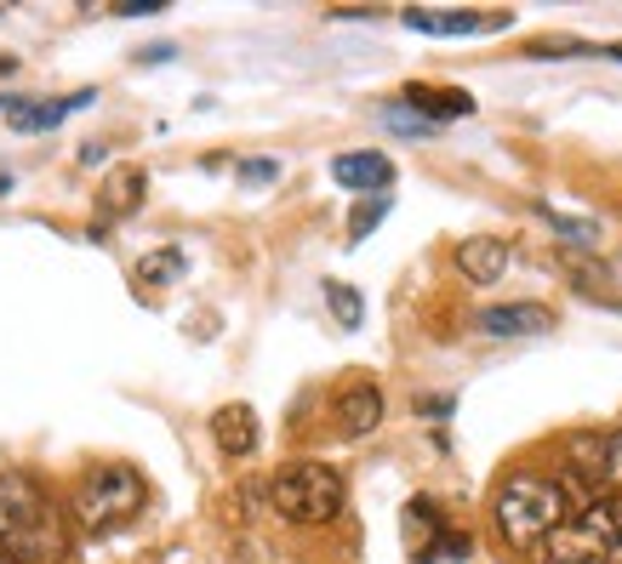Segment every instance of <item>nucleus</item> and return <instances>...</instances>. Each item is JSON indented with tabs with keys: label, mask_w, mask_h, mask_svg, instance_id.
Masks as SVG:
<instances>
[{
	"label": "nucleus",
	"mask_w": 622,
	"mask_h": 564,
	"mask_svg": "<svg viewBox=\"0 0 622 564\" xmlns=\"http://www.w3.org/2000/svg\"><path fill=\"white\" fill-rule=\"evenodd\" d=\"M325 303H332V314H337L343 330H360V325H366V303H360V291H354V285L325 280Z\"/></svg>",
	"instance_id": "obj_18"
},
{
	"label": "nucleus",
	"mask_w": 622,
	"mask_h": 564,
	"mask_svg": "<svg viewBox=\"0 0 622 564\" xmlns=\"http://www.w3.org/2000/svg\"><path fill=\"white\" fill-rule=\"evenodd\" d=\"M474 325L485 337H543V330H554V314L543 303H508V308H485Z\"/></svg>",
	"instance_id": "obj_10"
},
{
	"label": "nucleus",
	"mask_w": 622,
	"mask_h": 564,
	"mask_svg": "<svg viewBox=\"0 0 622 564\" xmlns=\"http://www.w3.org/2000/svg\"><path fill=\"white\" fill-rule=\"evenodd\" d=\"M406 524L417 530V536H429V542H446V524H440V513H435V502H429V496H411Z\"/></svg>",
	"instance_id": "obj_21"
},
{
	"label": "nucleus",
	"mask_w": 622,
	"mask_h": 564,
	"mask_svg": "<svg viewBox=\"0 0 622 564\" xmlns=\"http://www.w3.org/2000/svg\"><path fill=\"white\" fill-rule=\"evenodd\" d=\"M383 120H388V126H395V131H406V138H411V143H422V138H435V131H440V126H429V120H422V115H411L406 104H395V109H383Z\"/></svg>",
	"instance_id": "obj_23"
},
{
	"label": "nucleus",
	"mask_w": 622,
	"mask_h": 564,
	"mask_svg": "<svg viewBox=\"0 0 622 564\" xmlns=\"http://www.w3.org/2000/svg\"><path fill=\"white\" fill-rule=\"evenodd\" d=\"M543 217L554 223V235L571 240V246H600V240H605V228H600L594 217H566V212H554V206H543Z\"/></svg>",
	"instance_id": "obj_19"
},
{
	"label": "nucleus",
	"mask_w": 622,
	"mask_h": 564,
	"mask_svg": "<svg viewBox=\"0 0 622 564\" xmlns=\"http://www.w3.org/2000/svg\"><path fill=\"white\" fill-rule=\"evenodd\" d=\"M406 29H417V35H480V29H503L508 12H406L400 18Z\"/></svg>",
	"instance_id": "obj_11"
},
{
	"label": "nucleus",
	"mask_w": 622,
	"mask_h": 564,
	"mask_svg": "<svg viewBox=\"0 0 622 564\" xmlns=\"http://www.w3.org/2000/svg\"><path fill=\"white\" fill-rule=\"evenodd\" d=\"M0 542L12 547L18 564H52L69 547L57 502L18 468H0Z\"/></svg>",
	"instance_id": "obj_2"
},
{
	"label": "nucleus",
	"mask_w": 622,
	"mask_h": 564,
	"mask_svg": "<svg viewBox=\"0 0 622 564\" xmlns=\"http://www.w3.org/2000/svg\"><path fill=\"white\" fill-rule=\"evenodd\" d=\"M143 496H149V485H143V474L132 468V462H104V468H92L86 479H81V490H75V519L86 524V530H120L126 519H138L143 513Z\"/></svg>",
	"instance_id": "obj_3"
},
{
	"label": "nucleus",
	"mask_w": 622,
	"mask_h": 564,
	"mask_svg": "<svg viewBox=\"0 0 622 564\" xmlns=\"http://www.w3.org/2000/svg\"><path fill=\"white\" fill-rule=\"evenodd\" d=\"M104 160H109L104 143H86V149H81V165H104Z\"/></svg>",
	"instance_id": "obj_25"
},
{
	"label": "nucleus",
	"mask_w": 622,
	"mask_h": 564,
	"mask_svg": "<svg viewBox=\"0 0 622 564\" xmlns=\"http://www.w3.org/2000/svg\"><path fill=\"white\" fill-rule=\"evenodd\" d=\"M571 285L582 291V296H594V303H611V308H622V291L605 280V269H588V262H571Z\"/></svg>",
	"instance_id": "obj_20"
},
{
	"label": "nucleus",
	"mask_w": 622,
	"mask_h": 564,
	"mask_svg": "<svg viewBox=\"0 0 622 564\" xmlns=\"http://www.w3.org/2000/svg\"><path fill=\"white\" fill-rule=\"evenodd\" d=\"M0 564H18V558H12V547H7V542H0Z\"/></svg>",
	"instance_id": "obj_27"
},
{
	"label": "nucleus",
	"mask_w": 622,
	"mask_h": 564,
	"mask_svg": "<svg viewBox=\"0 0 622 564\" xmlns=\"http://www.w3.org/2000/svg\"><path fill=\"white\" fill-rule=\"evenodd\" d=\"M189 269V257L178 251V246H160V251H149L143 262H138V274H143V285H172L178 274Z\"/></svg>",
	"instance_id": "obj_17"
},
{
	"label": "nucleus",
	"mask_w": 622,
	"mask_h": 564,
	"mask_svg": "<svg viewBox=\"0 0 622 564\" xmlns=\"http://www.w3.org/2000/svg\"><path fill=\"white\" fill-rule=\"evenodd\" d=\"M269 502L291 524H332L343 513V474L325 468V462H291V468L275 474Z\"/></svg>",
	"instance_id": "obj_4"
},
{
	"label": "nucleus",
	"mask_w": 622,
	"mask_h": 564,
	"mask_svg": "<svg viewBox=\"0 0 622 564\" xmlns=\"http://www.w3.org/2000/svg\"><path fill=\"white\" fill-rule=\"evenodd\" d=\"M400 104H406L411 115H422L429 126H446V120L474 115V97H469V91H451V86H406Z\"/></svg>",
	"instance_id": "obj_14"
},
{
	"label": "nucleus",
	"mask_w": 622,
	"mask_h": 564,
	"mask_svg": "<svg viewBox=\"0 0 622 564\" xmlns=\"http://www.w3.org/2000/svg\"><path fill=\"white\" fill-rule=\"evenodd\" d=\"M383 217H388V194H372V200H360L354 217H348V240H366Z\"/></svg>",
	"instance_id": "obj_22"
},
{
	"label": "nucleus",
	"mask_w": 622,
	"mask_h": 564,
	"mask_svg": "<svg viewBox=\"0 0 622 564\" xmlns=\"http://www.w3.org/2000/svg\"><path fill=\"white\" fill-rule=\"evenodd\" d=\"M332 183H343V188H354V194H388V183H395V160L377 154V149L337 154V160H332Z\"/></svg>",
	"instance_id": "obj_6"
},
{
	"label": "nucleus",
	"mask_w": 622,
	"mask_h": 564,
	"mask_svg": "<svg viewBox=\"0 0 622 564\" xmlns=\"http://www.w3.org/2000/svg\"><path fill=\"white\" fill-rule=\"evenodd\" d=\"M235 177H240V183H275V177H280V160H240Z\"/></svg>",
	"instance_id": "obj_24"
},
{
	"label": "nucleus",
	"mask_w": 622,
	"mask_h": 564,
	"mask_svg": "<svg viewBox=\"0 0 622 564\" xmlns=\"http://www.w3.org/2000/svg\"><path fill=\"white\" fill-rule=\"evenodd\" d=\"M588 502L554 474H508L491 496V519H497V536L508 547H543L560 524H571Z\"/></svg>",
	"instance_id": "obj_1"
},
{
	"label": "nucleus",
	"mask_w": 622,
	"mask_h": 564,
	"mask_svg": "<svg viewBox=\"0 0 622 564\" xmlns=\"http://www.w3.org/2000/svg\"><path fill=\"white\" fill-rule=\"evenodd\" d=\"M149 194V172L143 165H115V172L97 183V217H132Z\"/></svg>",
	"instance_id": "obj_7"
},
{
	"label": "nucleus",
	"mask_w": 622,
	"mask_h": 564,
	"mask_svg": "<svg viewBox=\"0 0 622 564\" xmlns=\"http://www.w3.org/2000/svg\"><path fill=\"white\" fill-rule=\"evenodd\" d=\"M212 440H217V451L223 456H251L257 451V411L251 405H223V411H212Z\"/></svg>",
	"instance_id": "obj_15"
},
{
	"label": "nucleus",
	"mask_w": 622,
	"mask_h": 564,
	"mask_svg": "<svg viewBox=\"0 0 622 564\" xmlns=\"http://www.w3.org/2000/svg\"><path fill=\"white\" fill-rule=\"evenodd\" d=\"M7 188H12V177H7V172H0V194H7Z\"/></svg>",
	"instance_id": "obj_28"
},
{
	"label": "nucleus",
	"mask_w": 622,
	"mask_h": 564,
	"mask_svg": "<svg viewBox=\"0 0 622 564\" xmlns=\"http://www.w3.org/2000/svg\"><path fill=\"white\" fill-rule=\"evenodd\" d=\"M582 530L600 542V553H605V564H622V496H611V490H600L594 502H588L582 513Z\"/></svg>",
	"instance_id": "obj_13"
},
{
	"label": "nucleus",
	"mask_w": 622,
	"mask_h": 564,
	"mask_svg": "<svg viewBox=\"0 0 622 564\" xmlns=\"http://www.w3.org/2000/svg\"><path fill=\"white\" fill-rule=\"evenodd\" d=\"M97 91H75V97H63V104H12V126L18 131H46L57 120H69L75 109H86Z\"/></svg>",
	"instance_id": "obj_16"
},
{
	"label": "nucleus",
	"mask_w": 622,
	"mask_h": 564,
	"mask_svg": "<svg viewBox=\"0 0 622 564\" xmlns=\"http://www.w3.org/2000/svg\"><path fill=\"white\" fill-rule=\"evenodd\" d=\"M457 274H463L469 285H491V280H503L508 274V240L497 235H474L457 246Z\"/></svg>",
	"instance_id": "obj_8"
},
{
	"label": "nucleus",
	"mask_w": 622,
	"mask_h": 564,
	"mask_svg": "<svg viewBox=\"0 0 622 564\" xmlns=\"http://www.w3.org/2000/svg\"><path fill=\"white\" fill-rule=\"evenodd\" d=\"M616 451H622V440H611V434H577L566 445V485L582 496V502H594L600 485L616 474V462H622Z\"/></svg>",
	"instance_id": "obj_5"
},
{
	"label": "nucleus",
	"mask_w": 622,
	"mask_h": 564,
	"mask_svg": "<svg viewBox=\"0 0 622 564\" xmlns=\"http://www.w3.org/2000/svg\"><path fill=\"white\" fill-rule=\"evenodd\" d=\"M532 558H537V564H605L600 542L582 530V519L560 524V530H554V536H548L543 547H532Z\"/></svg>",
	"instance_id": "obj_12"
},
{
	"label": "nucleus",
	"mask_w": 622,
	"mask_h": 564,
	"mask_svg": "<svg viewBox=\"0 0 622 564\" xmlns=\"http://www.w3.org/2000/svg\"><path fill=\"white\" fill-rule=\"evenodd\" d=\"M172 57H178V52H172L167 41H160V46H149V52H143V63H172Z\"/></svg>",
	"instance_id": "obj_26"
},
{
	"label": "nucleus",
	"mask_w": 622,
	"mask_h": 564,
	"mask_svg": "<svg viewBox=\"0 0 622 564\" xmlns=\"http://www.w3.org/2000/svg\"><path fill=\"white\" fill-rule=\"evenodd\" d=\"M377 422H383V388L377 382H354L337 400V434L343 440H366V434H377Z\"/></svg>",
	"instance_id": "obj_9"
}]
</instances>
